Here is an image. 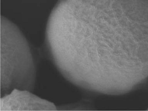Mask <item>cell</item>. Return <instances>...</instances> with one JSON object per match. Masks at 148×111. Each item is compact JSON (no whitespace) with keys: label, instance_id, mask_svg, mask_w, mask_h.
I'll use <instances>...</instances> for the list:
<instances>
[{"label":"cell","instance_id":"obj_3","mask_svg":"<svg viewBox=\"0 0 148 111\" xmlns=\"http://www.w3.org/2000/svg\"><path fill=\"white\" fill-rule=\"evenodd\" d=\"M27 90L14 89L1 97L0 111H56L57 107Z\"/></svg>","mask_w":148,"mask_h":111},{"label":"cell","instance_id":"obj_4","mask_svg":"<svg viewBox=\"0 0 148 111\" xmlns=\"http://www.w3.org/2000/svg\"></svg>","mask_w":148,"mask_h":111},{"label":"cell","instance_id":"obj_1","mask_svg":"<svg viewBox=\"0 0 148 111\" xmlns=\"http://www.w3.org/2000/svg\"><path fill=\"white\" fill-rule=\"evenodd\" d=\"M50 54L69 82L119 95L148 80V0H60Z\"/></svg>","mask_w":148,"mask_h":111},{"label":"cell","instance_id":"obj_2","mask_svg":"<svg viewBox=\"0 0 148 111\" xmlns=\"http://www.w3.org/2000/svg\"><path fill=\"white\" fill-rule=\"evenodd\" d=\"M0 28L1 97L15 89L32 91L36 68L27 40L15 24L2 16Z\"/></svg>","mask_w":148,"mask_h":111}]
</instances>
